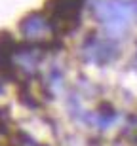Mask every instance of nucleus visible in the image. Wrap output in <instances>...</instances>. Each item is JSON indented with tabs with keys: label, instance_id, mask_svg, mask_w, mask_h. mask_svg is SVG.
Listing matches in <instances>:
<instances>
[{
	"label": "nucleus",
	"instance_id": "nucleus-1",
	"mask_svg": "<svg viewBox=\"0 0 137 146\" xmlns=\"http://www.w3.org/2000/svg\"><path fill=\"white\" fill-rule=\"evenodd\" d=\"M44 29H46V21L40 15H36V13L29 15L27 19H23V23H21L23 34H25V36H29V38L40 36V34L44 33Z\"/></svg>",
	"mask_w": 137,
	"mask_h": 146
},
{
	"label": "nucleus",
	"instance_id": "nucleus-2",
	"mask_svg": "<svg viewBox=\"0 0 137 146\" xmlns=\"http://www.w3.org/2000/svg\"><path fill=\"white\" fill-rule=\"evenodd\" d=\"M11 46H13V40L10 38V34L2 33L0 34V68L8 66V63H10Z\"/></svg>",
	"mask_w": 137,
	"mask_h": 146
},
{
	"label": "nucleus",
	"instance_id": "nucleus-3",
	"mask_svg": "<svg viewBox=\"0 0 137 146\" xmlns=\"http://www.w3.org/2000/svg\"><path fill=\"white\" fill-rule=\"evenodd\" d=\"M135 141H137V139H135Z\"/></svg>",
	"mask_w": 137,
	"mask_h": 146
}]
</instances>
